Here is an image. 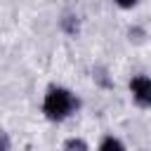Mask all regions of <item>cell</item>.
<instances>
[{
  "label": "cell",
  "instance_id": "6da1fadb",
  "mask_svg": "<svg viewBox=\"0 0 151 151\" xmlns=\"http://www.w3.org/2000/svg\"><path fill=\"white\" fill-rule=\"evenodd\" d=\"M78 106H80V99L76 97L73 90H68L64 85H52L42 97V113L52 123L68 120L78 111Z\"/></svg>",
  "mask_w": 151,
  "mask_h": 151
},
{
  "label": "cell",
  "instance_id": "7a4b0ae2",
  "mask_svg": "<svg viewBox=\"0 0 151 151\" xmlns=\"http://www.w3.org/2000/svg\"><path fill=\"white\" fill-rule=\"evenodd\" d=\"M130 94L139 109H149L151 106V78L146 73H137L130 80Z\"/></svg>",
  "mask_w": 151,
  "mask_h": 151
},
{
  "label": "cell",
  "instance_id": "3957f363",
  "mask_svg": "<svg viewBox=\"0 0 151 151\" xmlns=\"http://www.w3.org/2000/svg\"><path fill=\"white\" fill-rule=\"evenodd\" d=\"M59 26H61V31L66 33V35H78V31H80V21H78V14H73V12H66L64 17H61V21H59Z\"/></svg>",
  "mask_w": 151,
  "mask_h": 151
},
{
  "label": "cell",
  "instance_id": "277c9868",
  "mask_svg": "<svg viewBox=\"0 0 151 151\" xmlns=\"http://www.w3.org/2000/svg\"><path fill=\"white\" fill-rule=\"evenodd\" d=\"M125 144L118 139V137H104L101 142H99V149H123Z\"/></svg>",
  "mask_w": 151,
  "mask_h": 151
},
{
  "label": "cell",
  "instance_id": "5b68a950",
  "mask_svg": "<svg viewBox=\"0 0 151 151\" xmlns=\"http://www.w3.org/2000/svg\"><path fill=\"white\" fill-rule=\"evenodd\" d=\"M113 2H116L120 9H134V7H137L142 0H113Z\"/></svg>",
  "mask_w": 151,
  "mask_h": 151
},
{
  "label": "cell",
  "instance_id": "8992f818",
  "mask_svg": "<svg viewBox=\"0 0 151 151\" xmlns=\"http://www.w3.org/2000/svg\"><path fill=\"white\" fill-rule=\"evenodd\" d=\"M64 146L66 149H87V142H83V139H68V142H64Z\"/></svg>",
  "mask_w": 151,
  "mask_h": 151
},
{
  "label": "cell",
  "instance_id": "52a82bcc",
  "mask_svg": "<svg viewBox=\"0 0 151 151\" xmlns=\"http://www.w3.org/2000/svg\"><path fill=\"white\" fill-rule=\"evenodd\" d=\"M9 146H12V142H9L7 132H2V130H0V149H9Z\"/></svg>",
  "mask_w": 151,
  "mask_h": 151
}]
</instances>
